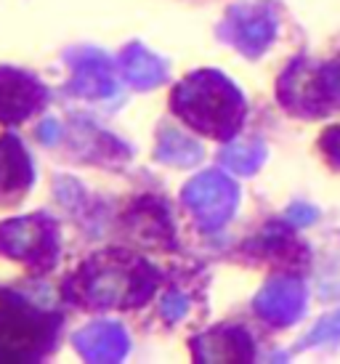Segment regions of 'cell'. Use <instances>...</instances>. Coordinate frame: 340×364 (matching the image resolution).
<instances>
[{
	"mask_svg": "<svg viewBox=\"0 0 340 364\" xmlns=\"http://www.w3.org/2000/svg\"><path fill=\"white\" fill-rule=\"evenodd\" d=\"M160 274L130 253H99L85 261L67 282V295L90 309H133L154 295Z\"/></svg>",
	"mask_w": 340,
	"mask_h": 364,
	"instance_id": "6da1fadb",
	"label": "cell"
},
{
	"mask_svg": "<svg viewBox=\"0 0 340 364\" xmlns=\"http://www.w3.org/2000/svg\"><path fill=\"white\" fill-rule=\"evenodd\" d=\"M173 112L194 131L229 141L245 122L248 104L240 88L216 70H202L181 80L173 91Z\"/></svg>",
	"mask_w": 340,
	"mask_h": 364,
	"instance_id": "7a4b0ae2",
	"label": "cell"
},
{
	"mask_svg": "<svg viewBox=\"0 0 340 364\" xmlns=\"http://www.w3.org/2000/svg\"><path fill=\"white\" fill-rule=\"evenodd\" d=\"M61 316L41 311L14 293L0 306V362H41L56 346Z\"/></svg>",
	"mask_w": 340,
	"mask_h": 364,
	"instance_id": "3957f363",
	"label": "cell"
},
{
	"mask_svg": "<svg viewBox=\"0 0 340 364\" xmlns=\"http://www.w3.org/2000/svg\"><path fill=\"white\" fill-rule=\"evenodd\" d=\"M280 104L298 117H324L340 107V59H295L280 77Z\"/></svg>",
	"mask_w": 340,
	"mask_h": 364,
	"instance_id": "277c9868",
	"label": "cell"
},
{
	"mask_svg": "<svg viewBox=\"0 0 340 364\" xmlns=\"http://www.w3.org/2000/svg\"><path fill=\"white\" fill-rule=\"evenodd\" d=\"M0 253L27 263L35 272H48L59 258L56 226L43 213L0 223Z\"/></svg>",
	"mask_w": 340,
	"mask_h": 364,
	"instance_id": "5b68a950",
	"label": "cell"
},
{
	"mask_svg": "<svg viewBox=\"0 0 340 364\" xmlns=\"http://www.w3.org/2000/svg\"><path fill=\"white\" fill-rule=\"evenodd\" d=\"M181 203L189 208V213L205 232H216L237 210L240 189L221 171H205L184 186Z\"/></svg>",
	"mask_w": 340,
	"mask_h": 364,
	"instance_id": "8992f818",
	"label": "cell"
},
{
	"mask_svg": "<svg viewBox=\"0 0 340 364\" xmlns=\"http://www.w3.org/2000/svg\"><path fill=\"white\" fill-rule=\"evenodd\" d=\"M221 38L245 56H260L277 38V14L260 3L234 6L221 24Z\"/></svg>",
	"mask_w": 340,
	"mask_h": 364,
	"instance_id": "52a82bcc",
	"label": "cell"
},
{
	"mask_svg": "<svg viewBox=\"0 0 340 364\" xmlns=\"http://www.w3.org/2000/svg\"><path fill=\"white\" fill-rule=\"evenodd\" d=\"M48 102V88L30 72L0 67V122H21Z\"/></svg>",
	"mask_w": 340,
	"mask_h": 364,
	"instance_id": "ba28073f",
	"label": "cell"
},
{
	"mask_svg": "<svg viewBox=\"0 0 340 364\" xmlns=\"http://www.w3.org/2000/svg\"><path fill=\"white\" fill-rule=\"evenodd\" d=\"M303 306H306V287L295 277H274L255 295L258 316L277 327L295 322L303 314Z\"/></svg>",
	"mask_w": 340,
	"mask_h": 364,
	"instance_id": "9c48e42d",
	"label": "cell"
},
{
	"mask_svg": "<svg viewBox=\"0 0 340 364\" xmlns=\"http://www.w3.org/2000/svg\"><path fill=\"white\" fill-rule=\"evenodd\" d=\"M35 181V168L21 141L9 133L0 139V205L19 203Z\"/></svg>",
	"mask_w": 340,
	"mask_h": 364,
	"instance_id": "30bf717a",
	"label": "cell"
},
{
	"mask_svg": "<svg viewBox=\"0 0 340 364\" xmlns=\"http://www.w3.org/2000/svg\"><path fill=\"white\" fill-rule=\"evenodd\" d=\"M70 64L75 75H72L70 88L80 93L85 99H107L117 88V77H115V64L110 56L101 51H72Z\"/></svg>",
	"mask_w": 340,
	"mask_h": 364,
	"instance_id": "8fae6325",
	"label": "cell"
},
{
	"mask_svg": "<svg viewBox=\"0 0 340 364\" xmlns=\"http://www.w3.org/2000/svg\"><path fill=\"white\" fill-rule=\"evenodd\" d=\"M197 362H250L253 338L242 327H216L191 341Z\"/></svg>",
	"mask_w": 340,
	"mask_h": 364,
	"instance_id": "7c38bea8",
	"label": "cell"
},
{
	"mask_svg": "<svg viewBox=\"0 0 340 364\" xmlns=\"http://www.w3.org/2000/svg\"><path fill=\"white\" fill-rule=\"evenodd\" d=\"M75 348L85 362H120L128 354L130 341L125 330L115 322H96L75 335Z\"/></svg>",
	"mask_w": 340,
	"mask_h": 364,
	"instance_id": "4fadbf2b",
	"label": "cell"
},
{
	"mask_svg": "<svg viewBox=\"0 0 340 364\" xmlns=\"http://www.w3.org/2000/svg\"><path fill=\"white\" fill-rule=\"evenodd\" d=\"M120 70L122 77L139 91H149L165 80V64L139 43L125 46V51L120 56Z\"/></svg>",
	"mask_w": 340,
	"mask_h": 364,
	"instance_id": "5bb4252c",
	"label": "cell"
},
{
	"mask_svg": "<svg viewBox=\"0 0 340 364\" xmlns=\"http://www.w3.org/2000/svg\"><path fill=\"white\" fill-rule=\"evenodd\" d=\"M128 223L136 240H144L149 245H173V226L160 200H141L130 213Z\"/></svg>",
	"mask_w": 340,
	"mask_h": 364,
	"instance_id": "9a60e30c",
	"label": "cell"
},
{
	"mask_svg": "<svg viewBox=\"0 0 340 364\" xmlns=\"http://www.w3.org/2000/svg\"><path fill=\"white\" fill-rule=\"evenodd\" d=\"M75 139L78 141L72 144V149L78 154H83L85 160L90 162H120V160H128L130 157V149L125 146L122 141H117L115 136H107V133H101L99 128H93L88 122H80L78 125V133H75Z\"/></svg>",
	"mask_w": 340,
	"mask_h": 364,
	"instance_id": "2e32d148",
	"label": "cell"
},
{
	"mask_svg": "<svg viewBox=\"0 0 340 364\" xmlns=\"http://www.w3.org/2000/svg\"><path fill=\"white\" fill-rule=\"evenodd\" d=\"M157 157L168 165H181L189 168L202 160V146L197 141H191L186 136H181L173 128H162L160 141H157Z\"/></svg>",
	"mask_w": 340,
	"mask_h": 364,
	"instance_id": "e0dca14e",
	"label": "cell"
},
{
	"mask_svg": "<svg viewBox=\"0 0 340 364\" xmlns=\"http://www.w3.org/2000/svg\"><path fill=\"white\" fill-rule=\"evenodd\" d=\"M221 160H223L226 168H231L240 176H253L266 162V146H263L260 139H245V141L226 146L221 152Z\"/></svg>",
	"mask_w": 340,
	"mask_h": 364,
	"instance_id": "ac0fdd59",
	"label": "cell"
},
{
	"mask_svg": "<svg viewBox=\"0 0 340 364\" xmlns=\"http://www.w3.org/2000/svg\"><path fill=\"white\" fill-rule=\"evenodd\" d=\"M340 338V311L332 314V316H324L317 327H314V333L306 338V343L309 346H317V343H327V341H335Z\"/></svg>",
	"mask_w": 340,
	"mask_h": 364,
	"instance_id": "d6986e66",
	"label": "cell"
},
{
	"mask_svg": "<svg viewBox=\"0 0 340 364\" xmlns=\"http://www.w3.org/2000/svg\"><path fill=\"white\" fill-rule=\"evenodd\" d=\"M186 309H189V298L181 293V290L168 293L165 301H162V316H165L168 322H179L181 316L186 314Z\"/></svg>",
	"mask_w": 340,
	"mask_h": 364,
	"instance_id": "ffe728a7",
	"label": "cell"
},
{
	"mask_svg": "<svg viewBox=\"0 0 340 364\" xmlns=\"http://www.w3.org/2000/svg\"><path fill=\"white\" fill-rule=\"evenodd\" d=\"M322 149L327 152L335 165H340V125L338 128H330V131L322 136Z\"/></svg>",
	"mask_w": 340,
	"mask_h": 364,
	"instance_id": "44dd1931",
	"label": "cell"
},
{
	"mask_svg": "<svg viewBox=\"0 0 340 364\" xmlns=\"http://www.w3.org/2000/svg\"><path fill=\"white\" fill-rule=\"evenodd\" d=\"M317 218V210L309 208V205H292L287 210V221L295 223V226H303V223H311Z\"/></svg>",
	"mask_w": 340,
	"mask_h": 364,
	"instance_id": "7402d4cb",
	"label": "cell"
},
{
	"mask_svg": "<svg viewBox=\"0 0 340 364\" xmlns=\"http://www.w3.org/2000/svg\"><path fill=\"white\" fill-rule=\"evenodd\" d=\"M59 136H61V125L56 120H46L41 125V139H43V144H56V141H59Z\"/></svg>",
	"mask_w": 340,
	"mask_h": 364,
	"instance_id": "603a6c76",
	"label": "cell"
}]
</instances>
